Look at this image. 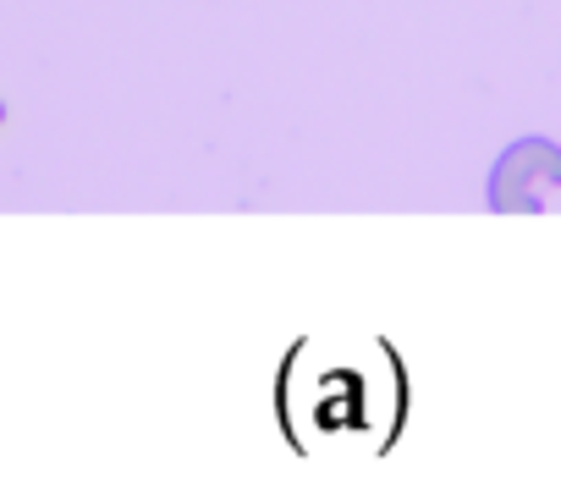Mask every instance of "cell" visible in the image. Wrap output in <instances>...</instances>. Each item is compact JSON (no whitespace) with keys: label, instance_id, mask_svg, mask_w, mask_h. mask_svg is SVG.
Returning a JSON list of instances; mask_svg holds the SVG:
<instances>
[{"label":"cell","instance_id":"cell-1","mask_svg":"<svg viewBox=\"0 0 561 495\" xmlns=\"http://www.w3.org/2000/svg\"><path fill=\"white\" fill-rule=\"evenodd\" d=\"M561 193V143L528 133V138H512L490 176H484V204L495 215H534L545 209L550 198Z\"/></svg>","mask_w":561,"mask_h":495}]
</instances>
